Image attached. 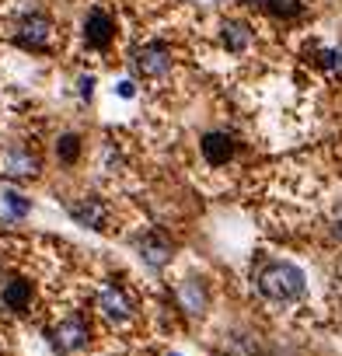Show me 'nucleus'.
Segmentation results:
<instances>
[{
  "instance_id": "f257e3e1",
  "label": "nucleus",
  "mask_w": 342,
  "mask_h": 356,
  "mask_svg": "<svg viewBox=\"0 0 342 356\" xmlns=\"http://www.w3.org/2000/svg\"><path fill=\"white\" fill-rule=\"evenodd\" d=\"M255 286H259V293H262L266 300H272V304H293V300L304 297L307 280H304V273H300L297 266H290V262H266V266L259 269V276H255Z\"/></svg>"
},
{
  "instance_id": "f03ea898",
  "label": "nucleus",
  "mask_w": 342,
  "mask_h": 356,
  "mask_svg": "<svg viewBox=\"0 0 342 356\" xmlns=\"http://www.w3.org/2000/svg\"><path fill=\"white\" fill-rule=\"evenodd\" d=\"M15 42L22 49H49L53 42V22L46 15H25L15 29Z\"/></svg>"
},
{
  "instance_id": "7ed1b4c3",
  "label": "nucleus",
  "mask_w": 342,
  "mask_h": 356,
  "mask_svg": "<svg viewBox=\"0 0 342 356\" xmlns=\"http://www.w3.org/2000/svg\"><path fill=\"white\" fill-rule=\"evenodd\" d=\"M133 67L143 74V77H164L171 70V49L164 42H147L133 53Z\"/></svg>"
},
{
  "instance_id": "20e7f679",
  "label": "nucleus",
  "mask_w": 342,
  "mask_h": 356,
  "mask_svg": "<svg viewBox=\"0 0 342 356\" xmlns=\"http://www.w3.org/2000/svg\"><path fill=\"white\" fill-rule=\"evenodd\" d=\"M88 339H91V325L81 314H74V318H67L53 328V346L60 353H77V349L88 346Z\"/></svg>"
},
{
  "instance_id": "39448f33",
  "label": "nucleus",
  "mask_w": 342,
  "mask_h": 356,
  "mask_svg": "<svg viewBox=\"0 0 342 356\" xmlns=\"http://www.w3.org/2000/svg\"><path fill=\"white\" fill-rule=\"evenodd\" d=\"M67 213L81 227H91V231H105V224H108V203L98 200V196H81L77 203L67 207Z\"/></svg>"
},
{
  "instance_id": "423d86ee",
  "label": "nucleus",
  "mask_w": 342,
  "mask_h": 356,
  "mask_svg": "<svg viewBox=\"0 0 342 356\" xmlns=\"http://www.w3.org/2000/svg\"><path fill=\"white\" fill-rule=\"evenodd\" d=\"M140 259L150 266V269H164L171 262V255H175V245H171V238H164L161 231H147L140 238Z\"/></svg>"
},
{
  "instance_id": "0eeeda50",
  "label": "nucleus",
  "mask_w": 342,
  "mask_h": 356,
  "mask_svg": "<svg viewBox=\"0 0 342 356\" xmlns=\"http://www.w3.org/2000/svg\"><path fill=\"white\" fill-rule=\"evenodd\" d=\"M112 39H115V22H112L105 11L95 8V11L88 15V22H84V42H88L91 49H108Z\"/></svg>"
},
{
  "instance_id": "6e6552de",
  "label": "nucleus",
  "mask_w": 342,
  "mask_h": 356,
  "mask_svg": "<svg viewBox=\"0 0 342 356\" xmlns=\"http://www.w3.org/2000/svg\"><path fill=\"white\" fill-rule=\"evenodd\" d=\"M175 300H179V307H182L189 318H203V314H206V300H210V297H206V286L193 276V280H186V283L175 290Z\"/></svg>"
},
{
  "instance_id": "1a4fd4ad",
  "label": "nucleus",
  "mask_w": 342,
  "mask_h": 356,
  "mask_svg": "<svg viewBox=\"0 0 342 356\" xmlns=\"http://www.w3.org/2000/svg\"><path fill=\"white\" fill-rule=\"evenodd\" d=\"M203 157L213 168H224L234 157V136L231 133H206L203 136Z\"/></svg>"
},
{
  "instance_id": "9d476101",
  "label": "nucleus",
  "mask_w": 342,
  "mask_h": 356,
  "mask_svg": "<svg viewBox=\"0 0 342 356\" xmlns=\"http://www.w3.org/2000/svg\"><path fill=\"white\" fill-rule=\"evenodd\" d=\"M4 175L8 178H35L39 175V157L32 150H25V147H15L4 157Z\"/></svg>"
},
{
  "instance_id": "9b49d317",
  "label": "nucleus",
  "mask_w": 342,
  "mask_h": 356,
  "mask_svg": "<svg viewBox=\"0 0 342 356\" xmlns=\"http://www.w3.org/2000/svg\"><path fill=\"white\" fill-rule=\"evenodd\" d=\"M98 307L105 311L108 321H126L129 318V300H126V293L119 286H105L98 293Z\"/></svg>"
},
{
  "instance_id": "f8f14e48",
  "label": "nucleus",
  "mask_w": 342,
  "mask_h": 356,
  "mask_svg": "<svg viewBox=\"0 0 342 356\" xmlns=\"http://www.w3.org/2000/svg\"><path fill=\"white\" fill-rule=\"evenodd\" d=\"M4 307H11V311H25L28 307V300H32V283L28 280H22V276H15V280H8L4 283Z\"/></svg>"
},
{
  "instance_id": "ddd939ff",
  "label": "nucleus",
  "mask_w": 342,
  "mask_h": 356,
  "mask_svg": "<svg viewBox=\"0 0 342 356\" xmlns=\"http://www.w3.org/2000/svg\"><path fill=\"white\" fill-rule=\"evenodd\" d=\"M220 42H224L231 53H245L248 42H252V29H248L245 22H224V29H220Z\"/></svg>"
},
{
  "instance_id": "4468645a",
  "label": "nucleus",
  "mask_w": 342,
  "mask_h": 356,
  "mask_svg": "<svg viewBox=\"0 0 342 356\" xmlns=\"http://www.w3.org/2000/svg\"><path fill=\"white\" fill-rule=\"evenodd\" d=\"M266 11L279 22H290L304 11V0H266Z\"/></svg>"
},
{
  "instance_id": "2eb2a0df",
  "label": "nucleus",
  "mask_w": 342,
  "mask_h": 356,
  "mask_svg": "<svg viewBox=\"0 0 342 356\" xmlns=\"http://www.w3.org/2000/svg\"><path fill=\"white\" fill-rule=\"evenodd\" d=\"M56 154H60V161L74 164V161H77V154H81V140H77L74 133H63V136L56 140Z\"/></svg>"
},
{
  "instance_id": "dca6fc26",
  "label": "nucleus",
  "mask_w": 342,
  "mask_h": 356,
  "mask_svg": "<svg viewBox=\"0 0 342 356\" xmlns=\"http://www.w3.org/2000/svg\"><path fill=\"white\" fill-rule=\"evenodd\" d=\"M8 203H11V210H15V213H25V210H28V203H25L18 193H8Z\"/></svg>"
},
{
  "instance_id": "f3484780",
  "label": "nucleus",
  "mask_w": 342,
  "mask_h": 356,
  "mask_svg": "<svg viewBox=\"0 0 342 356\" xmlns=\"http://www.w3.org/2000/svg\"><path fill=\"white\" fill-rule=\"evenodd\" d=\"M95 91V77H81V98H91Z\"/></svg>"
},
{
  "instance_id": "a211bd4d",
  "label": "nucleus",
  "mask_w": 342,
  "mask_h": 356,
  "mask_svg": "<svg viewBox=\"0 0 342 356\" xmlns=\"http://www.w3.org/2000/svg\"><path fill=\"white\" fill-rule=\"evenodd\" d=\"M241 4H248V8H266V0H241Z\"/></svg>"
},
{
  "instance_id": "6ab92c4d",
  "label": "nucleus",
  "mask_w": 342,
  "mask_h": 356,
  "mask_svg": "<svg viewBox=\"0 0 342 356\" xmlns=\"http://www.w3.org/2000/svg\"><path fill=\"white\" fill-rule=\"evenodd\" d=\"M339 67H342V53H339Z\"/></svg>"
}]
</instances>
